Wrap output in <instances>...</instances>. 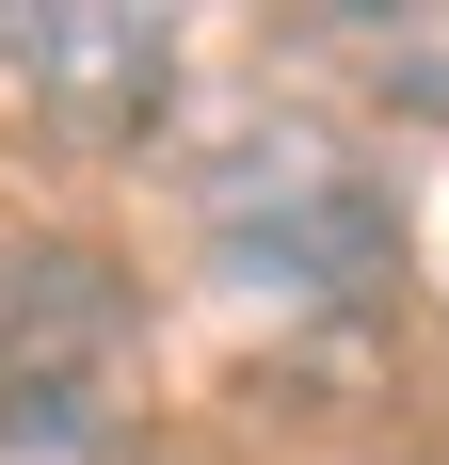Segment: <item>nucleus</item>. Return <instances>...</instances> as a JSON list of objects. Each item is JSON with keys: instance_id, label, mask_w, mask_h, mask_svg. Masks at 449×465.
Here are the masks:
<instances>
[]
</instances>
